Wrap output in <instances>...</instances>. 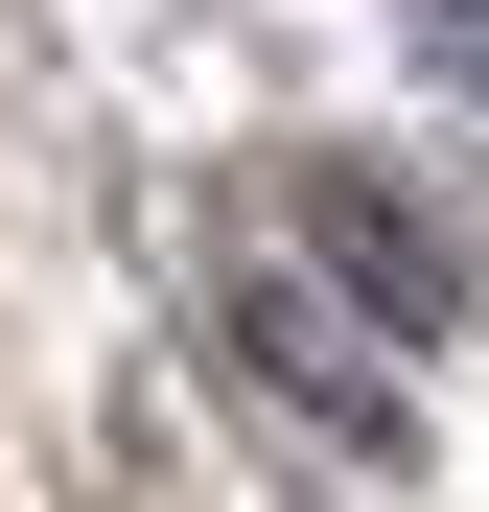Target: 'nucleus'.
Here are the masks:
<instances>
[{"label":"nucleus","mask_w":489,"mask_h":512,"mask_svg":"<svg viewBox=\"0 0 489 512\" xmlns=\"http://www.w3.org/2000/svg\"><path fill=\"white\" fill-rule=\"evenodd\" d=\"M420 70H443V94H489V0H420Z\"/></svg>","instance_id":"nucleus-3"},{"label":"nucleus","mask_w":489,"mask_h":512,"mask_svg":"<svg viewBox=\"0 0 489 512\" xmlns=\"http://www.w3.org/2000/svg\"><path fill=\"white\" fill-rule=\"evenodd\" d=\"M210 326H233V373H280V396L326 419V443H396V373H373L350 326H326V303L280 280V256H233V280H210Z\"/></svg>","instance_id":"nucleus-1"},{"label":"nucleus","mask_w":489,"mask_h":512,"mask_svg":"<svg viewBox=\"0 0 489 512\" xmlns=\"http://www.w3.org/2000/svg\"><path fill=\"white\" fill-rule=\"evenodd\" d=\"M303 210L350 233V280H373V303H420V326H443V280H466V233H443V210H396V187H350V163H326Z\"/></svg>","instance_id":"nucleus-2"}]
</instances>
